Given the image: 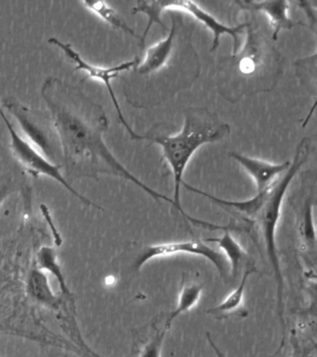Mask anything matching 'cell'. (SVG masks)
Returning <instances> with one entry per match:
<instances>
[{
	"label": "cell",
	"mask_w": 317,
	"mask_h": 357,
	"mask_svg": "<svg viewBox=\"0 0 317 357\" xmlns=\"http://www.w3.org/2000/svg\"><path fill=\"white\" fill-rule=\"evenodd\" d=\"M41 94L49 111L65 167L75 177L111 174L132 181L157 202L173 200L150 188L115 158L104 139L108 117L79 88L58 78H47Z\"/></svg>",
	"instance_id": "obj_1"
},
{
	"label": "cell",
	"mask_w": 317,
	"mask_h": 357,
	"mask_svg": "<svg viewBox=\"0 0 317 357\" xmlns=\"http://www.w3.org/2000/svg\"><path fill=\"white\" fill-rule=\"evenodd\" d=\"M194 30V24L183 16H171L168 36L149 47L143 60L130 70L140 84L138 97L130 105H160L193 86L200 74L199 54L192 43Z\"/></svg>",
	"instance_id": "obj_2"
},
{
	"label": "cell",
	"mask_w": 317,
	"mask_h": 357,
	"mask_svg": "<svg viewBox=\"0 0 317 357\" xmlns=\"http://www.w3.org/2000/svg\"><path fill=\"white\" fill-rule=\"evenodd\" d=\"M247 20V38L240 50L219 60L218 89L228 102L271 91L283 73V59L255 13ZM274 41V40H272Z\"/></svg>",
	"instance_id": "obj_3"
},
{
	"label": "cell",
	"mask_w": 317,
	"mask_h": 357,
	"mask_svg": "<svg viewBox=\"0 0 317 357\" xmlns=\"http://www.w3.org/2000/svg\"><path fill=\"white\" fill-rule=\"evenodd\" d=\"M230 134V126L207 108L189 107L185 111V123L176 135L141 134V141H150L162 148V155L171 167L174 181V208L192 225L216 230L215 223L189 216L180 204V186L186 167L194 153L203 145L214 144Z\"/></svg>",
	"instance_id": "obj_4"
},
{
	"label": "cell",
	"mask_w": 317,
	"mask_h": 357,
	"mask_svg": "<svg viewBox=\"0 0 317 357\" xmlns=\"http://www.w3.org/2000/svg\"><path fill=\"white\" fill-rule=\"evenodd\" d=\"M311 142L310 138H303L297 144L293 161L282 176L271 187L268 197L254 222H257L263 234L266 254L271 264L275 284H277V308L282 328L285 329L284 319V278L281 270L279 256L277 247V231L280 220L281 211L291 181L308 160L311 155Z\"/></svg>",
	"instance_id": "obj_5"
},
{
	"label": "cell",
	"mask_w": 317,
	"mask_h": 357,
	"mask_svg": "<svg viewBox=\"0 0 317 357\" xmlns=\"http://www.w3.org/2000/svg\"><path fill=\"white\" fill-rule=\"evenodd\" d=\"M0 116L3 120L5 125L9 131L10 136V150H12L13 158L21 165L22 167L29 174L34 176L35 178L40 177V176H46L56 181L61 185L68 190L72 195L79 198L82 203L87 206H95L97 208H101L96 204L91 202L90 199L84 195L79 194L76 189L71 186L69 181L63 177L61 170L63 169V165L55 164L54 162L47 158L31 142L22 137L20 134L16 131L12 123L8 119L4 111L2 110L1 105H0Z\"/></svg>",
	"instance_id": "obj_6"
},
{
	"label": "cell",
	"mask_w": 317,
	"mask_h": 357,
	"mask_svg": "<svg viewBox=\"0 0 317 357\" xmlns=\"http://www.w3.org/2000/svg\"><path fill=\"white\" fill-rule=\"evenodd\" d=\"M4 106L17 120L24 132L47 158L58 156V137L51 117H47L40 112L31 110L19 102L15 98H6L2 102Z\"/></svg>",
	"instance_id": "obj_7"
},
{
	"label": "cell",
	"mask_w": 317,
	"mask_h": 357,
	"mask_svg": "<svg viewBox=\"0 0 317 357\" xmlns=\"http://www.w3.org/2000/svg\"><path fill=\"white\" fill-rule=\"evenodd\" d=\"M49 43L52 45V46L59 47L60 50H62L63 53L66 55V57L70 59V60L76 64L77 71H79V70H80V71H84L86 74H87L88 77L102 81V82L105 84V86H107L108 93H109V96L111 97V100H112L113 105L115 106L119 122L126 128V130L130 134V138L136 139V141H141V134L136 133L135 131L132 130V127H130L129 123L125 119L121 105H119L118 98H116L115 91H114L112 83H111V80L118 77L121 73L132 70L133 67L138 63L140 58L136 57L132 61H125V63L112 67L97 66L86 61L84 59L80 56L79 53L71 46V44L65 43V42L61 41L56 38H49Z\"/></svg>",
	"instance_id": "obj_8"
},
{
	"label": "cell",
	"mask_w": 317,
	"mask_h": 357,
	"mask_svg": "<svg viewBox=\"0 0 317 357\" xmlns=\"http://www.w3.org/2000/svg\"><path fill=\"white\" fill-rule=\"evenodd\" d=\"M178 254H188L202 257L207 259L210 264L215 266L219 275L222 278H226L229 273V265L224 254L221 251L215 250L210 245L206 244L201 240H186V241H177L162 243V244L150 245L144 248L140 256L136 259L134 268L136 271H140L152 259L163 258L167 256L178 255Z\"/></svg>",
	"instance_id": "obj_9"
},
{
	"label": "cell",
	"mask_w": 317,
	"mask_h": 357,
	"mask_svg": "<svg viewBox=\"0 0 317 357\" xmlns=\"http://www.w3.org/2000/svg\"><path fill=\"white\" fill-rule=\"evenodd\" d=\"M160 6L162 13L167 10H178L191 14L196 21L201 22L208 30H210L213 33L212 47H211L210 52L218 49L221 36L224 35H229L233 38V54L239 50V35L246 28V22L236 25V26H228L200 8L196 3L186 1V0H182V1H178V0L163 1L161 0Z\"/></svg>",
	"instance_id": "obj_10"
},
{
	"label": "cell",
	"mask_w": 317,
	"mask_h": 357,
	"mask_svg": "<svg viewBox=\"0 0 317 357\" xmlns=\"http://www.w3.org/2000/svg\"><path fill=\"white\" fill-rule=\"evenodd\" d=\"M241 10L247 13H264L269 19L271 26V38L275 41L281 31L289 30L300 22L292 21L289 17L288 10L291 8V3L284 0H275V1H236Z\"/></svg>",
	"instance_id": "obj_11"
},
{
	"label": "cell",
	"mask_w": 317,
	"mask_h": 357,
	"mask_svg": "<svg viewBox=\"0 0 317 357\" xmlns=\"http://www.w3.org/2000/svg\"><path fill=\"white\" fill-rule=\"evenodd\" d=\"M230 156L238 161L240 166L249 173L250 177L254 181L257 192L263 191L272 185L286 172L291 164L289 161L280 164L271 163V162L249 158L235 152L230 153Z\"/></svg>",
	"instance_id": "obj_12"
},
{
	"label": "cell",
	"mask_w": 317,
	"mask_h": 357,
	"mask_svg": "<svg viewBox=\"0 0 317 357\" xmlns=\"http://www.w3.org/2000/svg\"><path fill=\"white\" fill-rule=\"evenodd\" d=\"M230 230L231 228L226 229L222 236L206 239L205 242L215 243L218 245L229 265L231 275L235 278L241 273L242 268H246L252 264H250L249 255L238 240L232 236Z\"/></svg>",
	"instance_id": "obj_13"
},
{
	"label": "cell",
	"mask_w": 317,
	"mask_h": 357,
	"mask_svg": "<svg viewBox=\"0 0 317 357\" xmlns=\"http://www.w3.org/2000/svg\"><path fill=\"white\" fill-rule=\"evenodd\" d=\"M27 291L30 297L49 308L56 309L61 303V298L54 295L49 286L48 276L40 268H33L27 279Z\"/></svg>",
	"instance_id": "obj_14"
},
{
	"label": "cell",
	"mask_w": 317,
	"mask_h": 357,
	"mask_svg": "<svg viewBox=\"0 0 317 357\" xmlns=\"http://www.w3.org/2000/svg\"><path fill=\"white\" fill-rule=\"evenodd\" d=\"M254 265L250 264L245 268V272L241 276L240 283L233 289L221 303L208 310V314L216 318L226 317L228 314L238 312L243 306L245 289H246L247 279L255 273Z\"/></svg>",
	"instance_id": "obj_15"
},
{
	"label": "cell",
	"mask_w": 317,
	"mask_h": 357,
	"mask_svg": "<svg viewBox=\"0 0 317 357\" xmlns=\"http://www.w3.org/2000/svg\"><path fill=\"white\" fill-rule=\"evenodd\" d=\"M203 292L202 284L197 283H185L180 289L178 297L176 307L169 312L164 328H171L172 322L180 314L188 312L199 303Z\"/></svg>",
	"instance_id": "obj_16"
},
{
	"label": "cell",
	"mask_w": 317,
	"mask_h": 357,
	"mask_svg": "<svg viewBox=\"0 0 317 357\" xmlns=\"http://www.w3.org/2000/svg\"><path fill=\"white\" fill-rule=\"evenodd\" d=\"M38 268L44 272L52 273L59 282L63 296H65L68 298L71 297L70 289L66 284L65 275H63L59 262H58L56 251L54 248L43 247L40 248L38 253Z\"/></svg>",
	"instance_id": "obj_17"
},
{
	"label": "cell",
	"mask_w": 317,
	"mask_h": 357,
	"mask_svg": "<svg viewBox=\"0 0 317 357\" xmlns=\"http://www.w3.org/2000/svg\"><path fill=\"white\" fill-rule=\"evenodd\" d=\"M82 4L85 6L88 10L93 11L100 18L104 20L107 24L112 25L118 29L123 31V32L129 33V35L133 36V38L139 39L140 40L141 36H138L134 32L132 28H130L127 22L124 21L121 15L112 7H110L107 2L104 1H84Z\"/></svg>",
	"instance_id": "obj_18"
},
{
	"label": "cell",
	"mask_w": 317,
	"mask_h": 357,
	"mask_svg": "<svg viewBox=\"0 0 317 357\" xmlns=\"http://www.w3.org/2000/svg\"><path fill=\"white\" fill-rule=\"evenodd\" d=\"M300 234L303 244L308 250H316V234L314 220V201L311 197L306 198L303 203Z\"/></svg>",
	"instance_id": "obj_19"
},
{
	"label": "cell",
	"mask_w": 317,
	"mask_h": 357,
	"mask_svg": "<svg viewBox=\"0 0 317 357\" xmlns=\"http://www.w3.org/2000/svg\"><path fill=\"white\" fill-rule=\"evenodd\" d=\"M168 329H157L152 339L141 349L139 357H161L164 340Z\"/></svg>",
	"instance_id": "obj_20"
},
{
	"label": "cell",
	"mask_w": 317,
	"mask_h": 357,
	"mask_svg": "<svg viewBox=\"0 0 317 357\" xmlns=\"http://www.w3.org/2000/svg\"><path fill=\"white\" fill-rule=\"evenodd\" d=\"M18 183L12 172L5 173L0 177V206L5 200L17 191Z\"/></svg>",
	"instance_id": "obj_21"
},
{
	"label": "cell",
	"mask_w": 317,
	"mask_h": 357,
	"mask_svg": "<svg viewBox=\"0 0 317 357\" xmlns=\"http://www.w3.org/2000/svg\"><path fill=\"white\" fill-rule=\"evenodd\" d=\"M311 351H313L311 349L302 348L296 342L294 343V350L291 357H313Z\"/></svg>",
	"instance_id": "obj_22"
},
{
	"label": "cell",
	"mask_w": 317,
	"mask_h": 357,
	"mask_svg": "<svg viewBox=\"0 0 317 357\" xmlns=\"http://www.w3.org/2000/svg\"><path fill=\"white\" fill-rule=\"evenodd\" d=\"M207 339L208 340V342H210L211 348H212L213 351H215V354H217V356H218V357H225L224 354H222V351L221 350H219V349L218 348V346H217L215 344V343H214L213 340H211L210 334H208V333L207 334Z\"/></svg>",
	"instance_id": "obj_23"
}]
</instances>
